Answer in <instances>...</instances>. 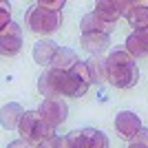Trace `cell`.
<instances>
[{"label":"cell","mask_w":148,"mask_h":148,"mask_svg":"<svg viewBox=\"0 0 148 148\" xmlns=\"http://www.w3.org/2000/svg\"><path fill=\"white\" fill-rule=\"evenodd\" d=\"M106 69H108V84H113L115 88H130L139 80V69L128 51H113L106 58Z\"/></svg>","instance_id":"1"},{"label":"cell","mask_w":148,"mask_h":148,"mask_svg":"<svg viewBox=\"0 0 148 148\" xmlns=\"http://www.w3.org/2000/svg\"><path fill=\"white\" fill-rule=\"evenodd\" d=\"M38 91L44 95V99L49 97H82L77 84L73 82L69 71H58V69H47L40 77H38Z\"/></svg>","instance_id":"2"},{"label":"cell","mask_w":148,"mask_h":148,"mask_svg":"<svg viewBox=\"0 0 148 148\" xmlns=\"http://www.w3.org/2000/svg\"><path fill=\"white\" fill-rule=\"evenodd\" d=\"M20 137L27 139L29 144L38 146L40 142L49 139L51 135H56V128L51 124L44 122V117L40 115V111H27L22 122H20Z\"/></svg>","instance_id":"3"},{"label":"cell","mask_w":148,"mask_h":148,"mask_svg":"<svg viewBox=\"0 0 148 148\" xmlns=\"http://www.w3.org/2000/svg\"><path fill=\"white\" fill-rule=\"evenodd\" d=\"M25 22L33 33L51 36V33H56V31L62 27V13L47 11V9H40V7L36 5L25 13Z\"/></svg>","instance_id":"4"},{"label":"cell","mask_w":148,"mask_h":148,"mask_svg":"<svg viewBox=\"0 0 148 148\" xmlns=\"http://www.w3.org/2000/svg\"><path fill=\"white\" fill-rule=\"evenodd\" d=\"M66 137L73 148H108V137L102 130H95V128L73 130Z\"/></svg>","instance_id":"5"},{"label":"cell","mask_w":148,"mask_h":148,"mask_svg":"<svg viewBox=\"0 0 148 148\" xmlns=\"http://www.w3.org/2000/svg\"><path fill=\"white\" fill-rule=\"evenodd\" d=\"M38 111H40V115L44 117V122L51 124V126L56 128V126H60V124L66 119L69 106L62 97H49V99H42V104H40Z\"/></svg>","instance_id":"6"},{"label":"cell","mask_w":148,"mask_h":148,"mask_svg":"<svg viewBox=\"0 0 148 148\" xmlns=\"http://www.w3.org/2000/svg\"><path fill=\"white\" fill-rule=\"evenodd\" d=\"M142 128H144V126H142V119H139L137 113H133V111L117 113V117H115V130H117V135L122 137V139L133 142Z\"/></svg>","instance_id":"7"},{"label":"cell","mask_w":148,"mask_h":148,"mask_svg":"<svg viewBox=\"0 0 148 148\" xmlns=\"http://www.w3.org/2000/svg\"><path fill=\"white\" fill-rule=\"evenodd\" d=\"M20 49H22V29L16 22H11L0 31V53L5 58H11Z\"/></svg>","instance_id":"8"},{"label":"cell","mask_w":148,"mask_h":148,"mask_svg":"<svg viewBox=\"0 0 148 148\" xmlns=\"http://www.w3.org/2000/svg\"><path fill=\"white\" fill-rule=\"evenodd\" d=\"M128 9H130V2H122V0H99V2H95V13L108 25H115L124 13H128Z\"/></svg>","instance_id":"9"},{"label":"cell","mask_w":148,"mask_h":148,"mask_svg":"<svg viewBox=\"0 0 148 148\" xmlns=\"http://www.w3.org/2000/svg\"><path fill=\"white\" fill-rule=\"evenodd\" d=\"M133 31H144L148 29V0H142V2H130V9L126 13Z\"/></svg>","instance_id":"10"},{"label":"cell","mask_w":148,"mask_h":148,"mask_svg":"<svg viewBox=\"0 0 148 148\" xmlns=\"http://www.w3.org/2000/svg\"><path fill=\"white\" fill-rule=\"evenodd\" d=\"M126 51L133 58H148V29L133 31L126 40Z\"/></svg>","instance_id":"11"},{"label":"cell","mask_w":148,"mask_h":148,"mask_svg":"<svg viewBox=\"0 0 148 148\" xmlns=\"http://www.w3.org/2000/svg\"><path fill=\"white\" fill-rule=\"evenodd\" d=\"M80 44L91 53V56H102L106 49H108V36L104 33H82Z\"/></svg>","instance_id":"12"},{"label":"cell","mask_w":148,"mask_h":148,"mask_svg":"<svg viewBox=\"0 0 148 148\" xmlns=\"http://www.w3.org/2000/svg\"><path fill=\"white\" fill-rule=\"evenodd\" d=\"M82 33H104V36H108L113 29H115V25H108V22H104V20L99 18L97 13H86L84 18H82V25H80Z\"/></svg>","instance_id":"13"},{"label":"cell","mask_w":148,"mask_h":148,"mask_svg":"<svg viewBox=\"0 0 148 148\" xmlns=\"http://www.w3.org/2000/svg\"><path fill=\"white\" fill-rule=\"evenodd\" d=\"M25 108L20 104H16V102H11V104H5L2 106V115H0V119H2V128H20V122H22V117H25Z\"/></svg>","instance_id":"14"},{"label":"cell","mask_w":148,"mask_h":148,"mask_svg":"<svg viewBox=\"0 0 148 148\" xmlns=\"http://www.w3.org/2000/svg\"><path fill=\"white\" fill-rule=\"evenodd\" d=\"M58 49H60V47H58L56 42H51V40H40V42L33 47V60H36L38 64H42V66H51V62L56 58Z\"/></svg>","instance_id":"15"},{"label":"cell","mask_w":148,"mask_h":148,"mask_svg":"<svg viewBox=\"0 0 148 148\" xmlns=\"http://www.w3.org/2000/svg\"><path fill=\"white\" fill-rule=\"evenodd\" d=\"M77 62H80V58H77V53H75L73 49L60 47L49 69H58V71H71V69H73L75 64H77Z\"/></svg>","instance_id":"16"},{"label":"cell","mask_w":148,"mask_h":148,"mask_svg":"<svg viewBox=\"0 0 148 148\" xmlns=\"http://www.w3.org/2000/svg\"><path fill=\"white\" fill-rule=\"evenodd\" d=\"M86 66H88V73H91V80L95 84H104L108 82V69H106V58L102 56H91L86 60Z\"/></svg>","instance_id":"17"},{"label":"cell","mask_w":148,"mask_h":148,"mask_svg":"<svg viewBox=\"0 0 148 148\" xmlns=\"http://www.w3.org/2000/svg\"><path fill=\"white\" fill-rule=\"evenodd\" d=\"M69 73H71L73 82L77 84L80 93L84 95V93L88 91V86L93 84V80H91V73H88V66H86V62H82V60H80V62H77V64H75L73 69H71V71H69Z\"/></svg>","instance_id":"18"},{"label":"cell","mask_w":148,"mask_h":148,"mask_svg":"<svg viewBox=\"0 0 148 148\" xmlns=\"http://www.w3.org/2000/svg\"><path fill=\"white\" fill-rule=\"evenodd\" d=\"M38 7H40V9H47V11L62 13V9H64V0H40Z\"/></svg>","instance_id":"19"},{"label":"cell","mask_w":148,"mask_h":148,"mask_svg":"<svg viewBox=\"0 0 148 148\" xmlns=\"http://www.w3.org/2000/svg\"><path fill=\"white\" fill-rule=\"evenodd\" d=\"M128 148H148V128H142L137 137L128 144Z\"/></svg>","instance_id":"20"},{"label":"cell","mask_w":148,"mask_h":148,"mask_svg":"<svg viewBox=\"0 0 148 148\" xmlns=\"http://www.w3.org/2000/svg\"><path fill=\"white\" fill-rule=\"evenodd\" d=\"M9 9H11L9 2H2V5H0V27H2V29H5L7 25H11V20H9Z\"/></svg>","instance_id":"21"},{"label":"cell","mask_w":148,"mask_h":148,"mask_svg":"<svg viewBox=\"0 0 148 148\" xmlns=\"http://www.w3.org/2000/svg\"><path fill=\"white\" fill-rule=\"evenodd\" d=\"M60 139H62V137H58V135H51L49 139L40 142L36 148H60Z\"/></svg>","instance_id":"22"},{"label":"cell","mask_w":148,"mask_h":148,"mask_svg":"<svg viewBox=\"0 0 148 148\" xmlns=\"http://www.w3.org/2000/svg\"><path fill=\"white\" fill-rule=\"evenodd\" d=\"M7 148H36V146H33V144H29L27 139H22V137H20V139H16V142H11Z\"/></svg>","instance_id":"23"},{"label":"cell","mask_w":148,"mask_h":148,"mask_svg":"<svg viewBox=\"0 0 148 148\" xmlns=\"http://www.w3.org/2000/svg\"><path fill=\"white\" fill-rule=\"evenodd\" d=\"M60 148H73L71 142H69V137H62V139H60Z\"/></svg>","instance_id":"24"}]
</instances>
